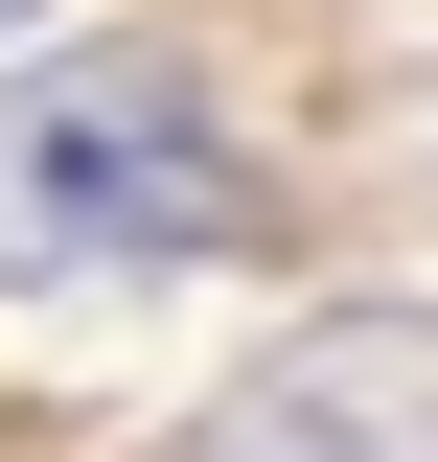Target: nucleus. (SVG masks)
<instances>
[{"label":"nucleus","mask_w":438,"mask_h":462,"mask_svg":"<svg viewBox=\"0 0 438 462\" xmlns=\"http://www.w3.org/2000/svg\"><path fill=\"white\" fill-rule=\"evenodd\" d=\"M185 462H438V324H300Z\"/></svg>","instance_id":"obj_2"},{"label":"nucleus","mask_w":438,"mask_h":462,"mask_svg":"<svg viewBox=\"0 0 438 462\" xmlns=\"http://www.w3.org/2000/svg\"><path fill=\"white\" fill-rule=\"evenodd\" d=\"M0 23H23V0H0Z\"/></svg>","instance_id":"obj_3"},{"label":"nucleus","mask_w":438,"mask_h":462,"mask_svg":"<svg viewBox=\"0 0 438 462\" xmlns=\"http://www.w3.org/2000/svg\"><path fill=\"white\" fill-rule=\"evenodd\" d=\"M254 208L162 47H47L0 93V300H69V278H139V254H208Z\"/></svg>","instance_id":"obj_1"}]
</instances>
